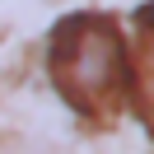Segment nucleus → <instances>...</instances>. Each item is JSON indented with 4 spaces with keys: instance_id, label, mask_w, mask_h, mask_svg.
Wrapping results in <instances>:
<instances>
[{
    "instance_id": "1",
    "label": "nucleus",
    "mask_w": 154,
    "mask_h": 154,
    "mask_svg": "<svg viewBox=\"0 0 154 154\" xmlns=\"http://www.w3.org/2000/svg\"><path fill=\"white\" fill-rule=\"evenodd\" d=\"M47 75L79 117H112L131 84L126 33L107 14H70L47 38Z\"/></svg>"
}]
</instances>
